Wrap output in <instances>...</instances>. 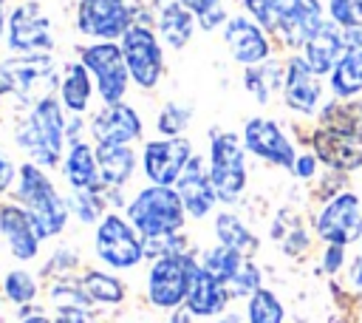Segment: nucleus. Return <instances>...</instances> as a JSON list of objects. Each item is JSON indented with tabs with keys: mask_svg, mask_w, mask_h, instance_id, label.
<instances>
[{
	"mask_svg": "<svg viewBox=\"0 0 362 323\" xmlns=\"http://www.w3.org/2000/svg\"><path fill=\"white\" fill-rule=\"evenodd\" d=\"M17 201L31 215L42 241L54 238L65 230L68 215H71V204L57 193V187L51 184V178L45 176V170L40 164L25 162L17 170Z\"/></svg>",
	"mask_w": 362,
	"mask_h": 323,
	"instance_id": "nucleus-1",
	"label": "nucleus"
},
{
	"mask_svg": "<svg viewBox=\"0 0 362 323\" xmlns=\"http://www.w3.org/2000/svg\"><path fill=\"white\" fill-rule=\"evenodd\" d=\"M65 139H68V125H65L62 102L57 96L37 99L34 102V110L25 116V122L17 130V144L42 170L59 164Z\"/></svg>",
	"mask_w": 362,
	"mask_h": 323,
	"instance_id": "nucleus-2",
	"label": "nucleus"
},
{
	"mask_svg": "<svg viewBox=\"0 0 362 323\" xmlns=\"http://www.w3.org/2000/svg\"><path fill=\"white\" fill-rule=\"evenodd\" d=\"M127 221L144 238H164V235L181 232L187 221V210L175 187L150 184L139 190L136 198L127 204Z\"/></svg>",
	"mask_w": 362,
	"mask_h": 323,
	"instance_id": "nucleus-3",
	"label": "nucleus"
},
{
	"mask_svg": "<svg viewBox=\"0 0 362 323\" xmlns=\"http://www.w3.org/2000/svg\"><path fill=\"white\" fill-rule=\"evenodd\" d=\"M195 272H198V261L189 252L156 258L150 264V272H147V298H150V303L156 309L184 306Z\"/></svg>",
	"mask_w": 362,
	"mask_h": 323,
	"instance_id": "nucleus-4",
	"label": "nucleus"
},
{
	"mask_svg": "<svg viewBox=\"0 0 362 323\" xmlns=\"http://www.w3.org/2000/svg\"><path fill=\"white\" fill-rule=\"evenodd\" d=\"M93 249H96L99 261L110 269H133L147 258L144 235L127 218H122L116 212H107L96 224Z\"/></svg>",
	"mask_w": 362,
	"mask_h": 323,
	"instance_id": "nucleus-5",
	"label": "nucleus"
},
{
	"mask_svg": "<svg viewBox=\"0 0 362 323\" xmlns=\"http://www.w3.org/2000/svg\"><path fill=\"white\" fill-rule=\"evenodd\" d=\"M209 178L218 201L235 204L246 187L243 142L235 133H212L209 142Z\"/></svg>",
	"mask_w": 362,
	"mask_h": 323,
	"instance_id": "nucleus-6",
	"label": "nucleus"
},
{
	"mask_svg": "<svg viewBox=\"0 0 362 323\" xmlns=\"http://www.w3.org/2000/svg\"><path fill=\"white\" fill-rule=\"evenodd\" d=\"M79 62L93 74L99 96L105 105H119L127 94V82H130V71L122 54L119 42H93L79 48Z\"/></svg>",
	"mask_w": 362,
	"mask_h": 323,
	"instance_id": "nucleus-7",
	"label": "nucleus"
},
{
	"mask_svg": "<svg viewBox=\"0 0 362 323\" xmlns=\"http://www.w3.org/2000/svg\"><path fill=\"white\" fill-rule=\"evenodd\" d=\"M119 45H122L130 79L144 91L156 88L164 74V54H161V45H158V37L153 34V28L144 23H133Z\"/></svg>",
	"mask_w": 362,
	"mask_h": 323,
	"instance_id": "nucleus-8",
	"label": "nucleus"
},
{
	"mask_svg": "<svg viewBox=\"0 0 362 323\" xmlns=\"http://www.w3.org/2000/svg\"><path fill=\"white\" fill-rule=\"evenodd\" d=\"M133 23L136 8L127 6V0H79L76 6V28L85 37L113 42L122 40Z\"/></svg>",
	"mask_w": 362,
	"mask_h": 323,
	"instance_id": "nucleus-9",
	"label": "nucleus"
},
{
	"mask_svg": "<svg viewBox=\"0 0 362 323\" xmlns=\"http://www.w3.org/2000/svg\"><path fill=\"white\" fill-rule=\"evenodd\" d=\"M314 227L325 244H354L356 238H362V198L354 193H337L320 210Z\"/></svg>",
	"mask_w": 362,
	"mask_h": 323,
	"instance_id": "nucleus-10",
	"label": "nucleus"
},
{
	"mask_svg": "<svg viewBox=\"0 0 362 323\" xmlns=\"http://www.w3.org/2000/svg\"><path fill=\"white\" fill-rule=\"evenodd\" d=\"M8 45L17 54H45L54 48L51 20L40 3H20L8 17Z\"/></svg>",
	"mask_w": 362,
	"mask_h": 323,
	"instance_id": "nucleus-11",
	"label": "nucleus"
},
{
	"mask_svg": "<svg viewBox=\"0 0 362 323\" xmlns=\"http://www.w3.org/2000/svg\"><path fill=\"white\" fill-rule=\"evenodd\" d=\"M144 173L150 178V184H161V187H173L178 184L181 173L187 170L189 159H192V144L187 136H173V139H156L144 144Z\"/></svg>",
	"mask_w": 362,
	"mask_h": 323,
	"instance_id": "nucleus-12",
	"label": "nucleus"
},
{
	"mask_svg": "<svg viewBox=\"0 0 362 323\" xmlns=\"http://www.w3.org/2000/svg\"><path fill=\"white\" fill-rule=\"evenodd\" d=\"M40 85H48V88L57 85L51 57H45V54H23V57L6 60L0 65V96L3 94H14L17 99L28 102L31 91L40 88Z\"/></svg>",
	"mask_w": 362,
	"mask_h": 323,
	"instance_id": "nucleus-13",
	"label": "nucleus"
},
{
	"mask_svg": "<svg viewBox=\"0 0 362 323\" xmlns=\"http://www.w3.org/2000/svg\"><path fill=\"white\" fill-rule=\"evenodd\" d=\"M322 23L320 0H274V34L288 48H303Z\"/></svg>",
	"mask_w": 362,
	"mask_h": 323,
	"instance_id": "nucleus-14",
	"label": "nucleus"
},
{
	"mask_svg": "<svg viewBox=\"0 0 362 323\" xmlns=\"http://www.w3.org/2000/svg\"><path fill=\"white\" fill-rule=\"evenodd\" d=\"M243 147L263 159V162H272L277 167H286V170H294V162H297V153L291 147V142L286 139V133L280 130L277 122L272 119H263V116H255L243 125Z\"/></svg>",
	"mask_w": 362,
	"mask_h": 323,
	"instance_id": "nucleus-15",
	"label": "nucleus"
},
{
	"mask_svg": "<svg viewBox=\"0 0 362 323\" xmlns=\"http://www.w3.org/2000/svg\"><path fill=\"white\" fill-rule=\"evenodd\" d=\"M223 42H226L232 60L246 68L269 60V54H272L266 28H260L249 17H229L223 26Z\"/></svg>",
	"mask_w": 362,
	"mask_h": 323,
	"instance_id": "nucleus-16",
	"label": "nucleus"
},
{
	"mask_svg": "<svg viewBox=\"0 0 362 323\" xmlns=\"http://www.w3.org/2000/svg\"><path fill=\"white\" fill-rule=\"evenodd\" d=\"M311 144H314V156L334 170L348 173V170L362 167V139H356L339 128L322 125L320 130H314Z\"/></svg>",
	"mask_w": 362,
	"mask_h": 323,
	"instance_id": "nucleus-17",
	"label": "nucleus"
},
{
	"mask_svg": "<svg viewBox=\"0 0 362 323\" xmlns=\"http://www.w3.org/2000/svg\"><path fill=\"white\" fill-rule=\"evenodd\" d=\"M90 133L96 144H130L141 136V119L136 108L119 102V105H105L93 119H90Z\"/></svg>",
	"mask_w": 362,
	"mask_h": 323,
	"instance_id": "nucleus-18",
	"label": "nucleus"
},
{
	"mask_svg": "<svg viewBox=\"0 0 362 323\" xmlns=\"http://www.w3.org/2000/svg\"><path fill=\"white\" fill-rule=\"evenodd\" d=\"M348 51V28L337 26L334 20H325L303 45V60L311 65L317 76L334 71V65Z\"/></svg>",
	"mask_w": 362,
	"mask_h": 323,
	"instance_id": "nucleus-19",
	"label": "nucleus"
},
{
	"mask_svg": "<svg viewBox=\"0 0 362 323\" xmlns=\"http://www.w3.org/2000/svg\"><path fill=\"white\" fill-rule=\"evenodd\" d=\"M0 235L17 261H34L42 244L31 215L20 204H0Z\"/></svg>",
	"mask_w": 362,
	"mask_h": 323,
	"instance_id": "nucleus-20",
	"label": "nucleus"
},
{
	"mask_svg": "<svg viewBox=\"0 0 362 323\" xmlns=\"http://www.w3.org/2000/svg\"><path fill=\"white\" fill-rule=\"evenodd\" d=\"M322 96L320 76L311 71V65L303 57H291L286 62V76H283V102L297 110V113H314L317 102Z\"/></svg>",
	"mask_w": 362,
	"mask_h": 323,
	"instance_id": "nucleus-21",
	"label": "nucleus"
},
{
	"mask_svg": "<svg viewBox=\"0 0 362 323\" xmlns=\"http://www.w3.org/2000/svg\"><path fill=\"white\" fill-rule=\"evenodd\" d=\"M181 201H184V210L187 215L192 218H204L212 212L218 196H215V187H212V178H209V170H204V162L198 156L189 159L187 170L181 173L178 184H175Z\"/></svg>",
	"mask_w": 362,
	"mask_h": 323,
	"instance_id": "nucleus-22",
	"label": "nucleus"
},
{
	"mask_svg": "<svg viewBox=\"0 0 362 323\" xmlns=\"http://www.w3.org/2000/svg\"><path fill=\"white\" fill-rule=\"evenodd\" d=\"M331 91L337 99H351L362 91V28H348V51L331 71Z\"/></svg>",
	"mask_w": 362,
	"mask_h": 323,
	"instance_id": "nucleus-23",
	"label": "nucleus"
},
{
	"mask_svg": "<svg viewBox=\"0 0 362 323\" xmlns=\"http://www.w3.org/2000/svg\"><path fill=\"white\" fill-rule=\"evenodd\" d=\"M229 298H232L229 289L221 280H215L206 269H201V264H198V272L192 278V286H189V295L184 303L192 312V317H218L226 309Z\"/></svg>",
	"mask_w": 362,
	"mask_h": 323,
	"instance_id": "nucleus-24",
	"label": "nucleus"
},
{
	"mask_svg": "<svg viewBox=\"0 0 362 323\" xmlns=\"http://www.w3.org/2000/svg\"><path fill=\"white\" fill-rule=\"evenodd\" d=\"M62 176L71 184V190H105L102 176H99V162H96V147L88 142H76L68 147V156L62 162Z\"/></svg>",
	"mask_w": 362,
	"mask_h": 323,
	"instance_id": "nucleus-25",
	"label": "nucleus"
},
{
	"mask_svg": "<svg viewBox=\"0 0 362 323\" xmlns=\"http://www.w3.org/2000/svg\"><path fill=\"white\" fill-rule=\"evenodd\" d=\"M96 162L105 190H122L136 170V153L130 144H96Z\"/></svg>",
	"mask_w": 362,
	"mask_h": 323,
	"instance_id": "nucleus-26",
	"label": "nucleus"
},
{
	"mask_svg": "<svg viewBox=\"0 0 362 323\" xmlns=\"http://www.w3.org/2000/svg\"><path fill=\"white\" fill-rule=\"evenodd\" d=\"M195 14L181 3V0H167L158 6L156 14V26L164 42H170L173 48H184L195 31Z\"/></svg>",
	"mask_w": 362,
	"mask_h": 323,
	"instance_id": "nucleus-27",
	"label": "nucleus"
},
{
	"mask_svg": "<svg viewBox=\"0 0 362 323\" xmlns=\"http://www.w3.org/2000/svg\"><path fill=\"white\" fill-rule=\"evenodd\" d=\"M90 71L82 62H65L62 79H59V102L71 116H82L90 105Z\"/></svg>",
	"mask_w": 362,
	"mask_h": 323,
	"instance_id": "nucleus-28",
	"label": "nucleus"
},
{
	"mask_svg": "<svg viewBox=\"0 0 362 323\" xmlns=\"http://www.w3.org/2000/svg\"><path fill=\"white\" fill-rule=\"evenodd\" d=\"M215 235H218V244L240 252L243 258L255 255L257 252V235L235 215V212H218L215 215Z\"/></svg>",
	"mask_w": 362,
	"mask_h": 323,
	"instance_id": "nucleus-29",
	"label": "nucleus"
},
{
	"mask_svg": "<svg viewBox=\"0 0 362 323\" xmlns=\"http://www.w3.org/2000/svg\"><path fill=\"white\" fill-rule=\"evenodd\" d=\"M283 76H286V68H283L280 62L263 60V62L249 65V68L243 71V85H246V91L263 105V102L272 99V94H274L277 88L283 91Z\"/></svg>",
	"mask_w": 362,
	"mask_h": 323,
	"instance_id": "nucleus-30",
	"label": "nucleus"
},
{
	"mask_svg": "<svg viewBox=\"0 0 362 323\" xmlns=\"http://www.w3.org/2000/svg\"><path fill=\"white\" fill-rule=\"evenodd\" d=\"M79 286L82 292L88 295L90 303H102V306H113V303H122L127 289L124 283L110 275V272H102V269H88L82 278H79Z\"/></svg>",
	"mask_w": 362,
	"mask_h": 323,
	"instance_id": "nucleus-31",
	"label": "nucleus"
},
{
	"mask_svg": "<svg viewBox=\"0 0 362 323\" xmlns=\"http://www.w3.org/2000/svg\"><path fill=\"white\" fill-rule=\"evenodd\" d=\"M243 255L240 252H235V249H229V246H223V244H218V246H209L204 255H201V269H206L215 280H221L223 286H229V280L238 275V269L243 266Z\"/></svg>",
	"mask_w": 362,
	"mask_h": 323,
	"instance_id": "nucleus-32",
	"label": "nucleus"
},
{
	"mask_svg": "<svg viewBox=\"0 0 362 323\" xmlns=\"http://www.w3.org/2000/svg\"><path fill=\"white\" fill-rule=\"evenodd\" d=\"M286 317V309L283 303L277 300L274 292L269 289H257L252 298H249V306H246V323H283Z\"/></svg>",
	"mask_w": 362,
	"mask_h": 323,
	"instance_id": "nucleus-33",
	"label": "nucleus"
},
{
	"mask_svg": "<svg viewBox=\"0 0 362 323\" xmlns=\"http://www.w3.org/2000/svg\"><path fill=\"white\" fill-rule=\"evenodd\" d=\"M68 204H71V212L82 224H93L107 215L105 212V190H76Z\"/></svg>",
	"mask_w": 362,
	"mask_h": 323,
	"instance_id": "nucleus-34",
	"label": "nucleus"
},
{
	"mask_svg": "<svg viewBox=\"0 0 362 323\" xmlns=\"http://www.w3.org/2000/svg\"><path fill=\"white\" fill-rule=\"evenodd\" d=\"M3 295L11 303H17V306L34 303V298H37V280H34V275L25 272V269L6 272V278H3Z\"/></svg>",
	"mask_w": 362,
	"mask_h": 323,
	"instance_id": "nucleus-35",
	"label": "nucleus"
},
{
	"mask_svg": "<svg viewBox=\"0 0 362 323\" xmlns=\"http://www.w3.org/2000/svg\"><path fill=\"white\" fill-rule=\"evenodd\" d=\"M189 119H192V110H189L187 105L167 102V105L161 108L158 119H156V128H158V133H164L167 139H173V136H181V133L187 130Z\"/></svg>",
	"mask_w": 362,
	"mask_h": 323,
	"instance_id": "nucleus-36",
	"label": "nucleus"
},
{
	"mask_svg": "<svg viewBox=\"0 0 362 323\" xmlns=\"http://www.w3.org/2000/svg\"><path fill=\"white\" fill-rule=\"evenodd\" d=\"M229 295L232 298H252L257 289H260V269L246 258L243 261V266L238 269V275L229 280Z\"/></svg>",
	"mask_w": 362,
	"mask_h": 323,
	"instance_id": "nucleus-37",
	"label": "nucleus"
},
{
	"mask_svg": "<svg viewBox=\"0 0 362 323\" xmlns=\"http://www.w3.org/2000/svg\"><path fill=\"white\" fill-rule=\"evenodd\" d=\"M331 20L342 28H362V0H328Z\"/></svg>",
	"mask_w": 362,
	"mask_h": 323,
	"instance_id": "nucleus-38",
	"label": "nucleus"
},
{
	"mask_svg": "<svg viewBox=\"0 0 362 323\" xmlns=\"http://www.w3.org/2000/svg\"><path fill=\"white\" fill-rule=\"evenodd\" d=\"M243 6L249 8V14L257 20L260 28L274 31V0H243Z\"/></svg>",
	"mask_w": 362,
	"mask_h": 323,
	"instance_id": "nucleus-39",
	"label": "nucleus"
},
{
	"mask_svg": "<svg viewBox=\"0 0 362 323\" xmlns=\"http://www.w3.org/2000/svg\"><path fill=\"white\" fill-rule=\"evenodd\" d=\"M54 323H93V314L88 306H59Z\"/></svg>",
	"mask_w": 362,
	"mask_h": 323,
	"instance_id": "nucleus-40",
	"label": "nucleus"
},
{
	"mask_svg": "<svg viewBox=\"0 0 362 323\" xmlns=\"http://www.w3.org/2000/svg\"><path fill=\"white\" fill-rule=\"evenodd\" d=\"M342 261H345V246L328 244V249L322 255V269L325 272H337V269H342Z\"/></svg>",
	"mask_w": 362,
	"mask_h": 323,
	"instance_id": "nucleus-41",
	"label": "nucleus"
},
{
	"mask_svg": "<svg viewBox=\"0 0 362 323\" xmlns=\"http://www.w3.org/2000/svg\"><path fill=\"white\" fill-rule=\"evenodd\" d=\"M14 176H17V170H14V164H11V159H8V153L0 147V193H6L8 187H11V181H14Z\"/></svg>",
	"mask_w": 362,
	"mask_h": 323,
	"instance_id": "nucleus-42",
	"label": "nucleus"
},
{
	"mask_svg": "<svg viewBox=\"0 0 362 323\" xmlns=\"http://www.w3.org/2000/svg\"><path fill=\"white\" fill-rule=\"evenodd\" d=\"M74 266H76V255H74L71 249H59V252L54 255V261L48 264V272H65V269L71 272Z\"/></svg>",
	"mask_w": 362,
	"mask_h": 323,
	"instance_id": "nucleus-43",
	"label": "nucleus"
},
{
	"mask_svg": "<svg viewBox=\"0 0 362 323\" xmlns=\"http://www.w3.org/2000/svg\"><path fill=\"white\" fill-rule=\"evenodd\" d=\"M181 3H184V6L198 17V20H201V17H206L209 11L221 8V0H181Z\"/></svg>",
	"mask_w": 362,
	"mask_h": 323,
	"instance_id": "nucleus-44",
	"label": "nucleus"
},
{
	"mask_svg": "<svg viewBox=\"0 0 362 323\" xmlns=\"http://www.w3.org/2000/svg\"><path fill=\"white\" fill-rule=\"evenodd\" d=\"M314 170H317V156H297V162H294V176L297 178H311L314 176Z\"/></svg>",
	"mask_w": 362,
	"mask_h": 323,
	"instance_id": "nucleus-45",
	"label": "nucleus"
},
{
	"mask_svg": "<svg viewBox=\"0 0 362 323\" xmlns=\"http://www.w3.org/2000/svg\"><path fill=\"white\" fill-rule=\"evenodd\" d=\"M348 275H351V283H354L356 289H362V255H359V258H354V264H351Z\"/></svg>",
	"mask_w": 362,
	"mask_h": 323,
	"instance_id": "nucleus-46",
	"label": "nucleus"
},
{
	"mask_svg": "<svg viewBox=\"0 0 362 323\" xmlns=\"http://www.w3.org/2000/svg\"><path fill=\"white\" fill-rule=\"evenodd\" d=\"M192 320V312L187 309V306H178V309H173V317H170V323H189Z\"/></svg>",
	"mask_w": 362,
	"mask_h": 323,
	"instance_id": "nucleus-47",
	"label": "nucleus"
},
{
	"mask_svg": "<svg viewBox=\"0 0 362 323\" xmlns=\"http://www.w3.org/2000/svg\"><path fill=\"white\" fill-rule=\"evenodd\" d=\"M20 323H54V320L45 314H25V317H20Z\"/></svg>",
	"mask_w": 362,
	"mask_h": 323,
	"instance_id": "nucleus-48",
	"label": "nucleus"
},
{
	"mask_svg": "<svg viewBox=\"0 0 362 323\" xmlns=\"http://www.w3.org/2000/svg\"><path fill=\"white\" fill-rule=\"evenodd\" d=\"M218 323H240V314H226V317H221Z\"/></svg>",
	"mask_w": 362,
	"mask_h": 323,
	"instance_id": "nucleus-49",
	"label": "nucleus"
},
{
	"mask_svg": "<svg viewBox=\"0 0 362 323\" xmlns=\"http://www.w3.org/2000/svg\"><path fill=\"white\" fill-rule=\"evenodd\" d=\"M0 34H3V0H0Z\"/></svg>",
	"mask_w": 362,
	"mask_h": 323,
	"instance_id": "nucleus-50",
	"label": "nucleus"
}]
</instances>
